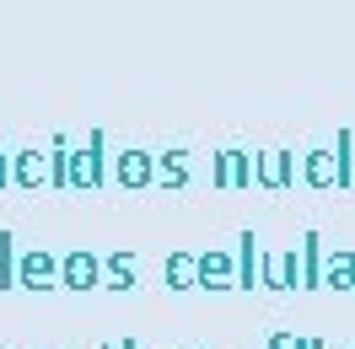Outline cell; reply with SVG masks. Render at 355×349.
<instances>
[{"instance_id": "22", "label": "cell", "mask_w": 355, "mask_h": 349, "mask_svg": "<svg viewBox=\"0 0 355 349\" xmlns=\"http://www.w3.org/2000/svg\"><path fill=\"white\" fill-rule=\"evenodd\" d=\"M296 349H323V339H302V344H296Z\"/></svg>"}, {"instance_id": "18", "label": "cell", "mask_w": 355, "mask_h": 349, "mask_svg": "<svg viewBox=\"0 0 355 349\" xmlns=\"http://www.w3.org/2000/svg\"><path fill=\"white\" fill-rule=\"evenodd\" d=\"M334 161H339V188H350L355 183V134L350 129L334 134Z\"/></svg>"}, {"instance_id": "11", "label": "cell", "mask_w": 355, "mask_h": 349, "mask_svg": "<svg viewBox=\"0 0 355 349\" xmlns=\"http://www.w3.org/2000/svg\"><path fill=\"white\" fill-rule=\"evenodd\" d=\"M162 285L167 290H200V253H167V263H162Z\"/></svg>"}, {"instance_id": "7", "label": "cell", "mask_w": 355, "mask_h": 349, "mask_svg": "<svg viewBox=\"0 0 355 349\" xmlns=\"http://www.w3.org/2000/svg\"><path fill=\"white\" fill-rule=\"evenodd\" d=\"M302 183L307 188H339V161H334V145H312L302 156Z\"/></svg>"}, {"instance_id": "6", "label": "cell", "mask_w": 355, "mask_h": 349, "mask_svg": "<svg viewBox=\"0 0 355 349\" xmlns=\"http://www.w3.org/2000/svg\"><path fill=\"white\" fill-rule=\"evenodd\" d=\"M264 253H259V231H237V290H264Z\"/></svg>"}, {"instance_id": "15", "label": "cell", "mask_w": 355, "mask_h": 349, "mask_svg": "<svg viewBox=\"0 0 355 349\" xmlns=\"http://www.w3.org/2000/svg\"><path fill=\"white\" fill-rule=\"evenodd\" d=\"M156 183H162V188H189V151H183V145H173V151H162L156 156Z\"/></svg>"}, {"instance_id": "9", "label": "cell", "mask_w": 355, "mask_h": 349, "mask_svg": "<svg viewBox=\"0 0 355 349\" xmlns=\"http://www.w3.org/2000/svg\"><path fill=\"white\" fill-rule=\"evenodd\" d=\"M119 183L124 188H151L156 183V156L130 145V151H119Z\"/></svg>"}, {"instance_id": "14", "label": "cell", "mask_w": 355, "mask_h": 349, "mask_svg": "<svg viewBox=\"0 0 355 349\" xmlns=\"http://www.w3.org/2000/svg\"><path fill=\"white\" fill-rule=\"evenodd\" d=\"M11 183H22V188H38V183H49V156L44 151H17L11 156Z\"/></svg>"}, {"instance_id": "12", "label": "cell", "mask_w": 355, "mask_h": 349, "mask_svg": "<svg viewBox=\"0 0 355 349\" xmlns=\"http://www.w3.org/2000/svg\"><path fill=\"white\" fill-rule=\"evenodd\" d=\"M135 280H140V269H135V253L130 247H119V253H108L103 258V290H135Z\"/></svg>"}, {"instance_id": "3", "label": "cell", "mask_w": 355, "mask_h": 349, "mask_svg": "<svg viewBox=\"0 0 355 349\" xmlns=\"http://www.w3.org/2000/svg\"><path fill=\"white\" fill-rule=\"evenodd\" d=\"M60 285V258L44 253V247H33L17 258V290H54Z\"/></svg>"}, {"instance_id": "19", "label": "cell", "mask_w": 355, "mask_h": 349, "mask_svg": "<svg viewBox=\"0 0 355 349\" xmlns=\"http://www.w3.org/2000/svg\"><path fill=\"white\" fill-rule=\"evenodd\" d=\"M17 237L11 231H0V290H17Z\"/></svg>"}, {"instance_id": "5", "label": "cell", "mask_w": 355, "mask_h": 349, "mask_svg": "<svg viewBox=\"0 0 355 349\" xmlns=\"http://www.w3.org/2000/svg\"><path fill=\"white\" fill-rule=\"evenodd\" d=\"M200 290H237V253L205 247L200 253Z\"/></svg>"}, {"instance_id": "23", "label": "cell", "mask_w": 355, "mask_h": 349, "mask_svg": "<svg viewBox=\"0 0 355 349\" xmlns=\"http://www.w3.org/2000/svg\"><path fill=\"white\" fill-rule=\"evenodd\" d=\"M103 349H140V344H135V339H124V344H103Z\"/></svg>"}, {"instance_id": "1", "label": "cell", "mask_w": 355, "mask_h": 349, "mask_svg": "<svg viewBox=\"0 0 355 349\" xmlns=\"http://www.w3.org/2000/svg\"><path fill=\"white\" fill-rule=\"evenodd\" d=\"M103 156H108V134L92 129L87 145H81V151H70V188H103V183H108Z\"/></svg>"}, {"instance_id": "10", "label": "cell", "mask_w": 355, "mask_h": 349, "mask_svg": "<svg viewBox=\"0 0 355 349\" xmlns=\"http://www.w3.org/2000/svg\"><path fill=\"white\" fill-rule=\"evenodd\" d=\"M291 151H253V183L259 188H286L291 183Z\"/></svg>"}, {"instance_id": "13", "label": "cell", "mask_w": 355, "mask_h": 349, "mask_svg": "<svg viewBox=\"0 0 355 349\" xmlns=\"http://www.w3.org/2000/svg\"><path fill=\"white\" fill-rule=\"evenodd\" d=\"M323 285L339 290V296H355V253L350 247H334L329 258H323Z\"/></svg>"}, {"instance_id": "4", "label": "cell", "mask_w": 355, "mask_h": 349, "mask_svg": "<svg viewBox=\"0 0 355 349\" xmlns=\"http://www.w3.org/2000/svg\"><path fill=\"white\" fill-rule=\"evenodd\" d=\"M210 183H216V188H248V183H253V156L243 151V145H221V151H216V167H210Z\"/></svg>"}, {"instance_id": "20", "label": "cell", "mask_w": 355, "mask_h": 349, "mask_svg": "<svg viewBox=\"0 0 355 349\" xmlns=\"http://www.w3.org/2000/svg\"><path fill=\"white\" fill-rule=\"evenodd\" d=\"M296 344H302V339H291V333H269L264 349H296Z\"/></svg>"}, {"instance_id": "16", "label": "cell", "mask_w": 355, "mask_h": 349, "mask_svg": "<svg viewBox=\"0 0 355 349\" xmlns=\"http://www.w3.org/2000/svg\"><path fill=\"white\" fill-rule=\"evenodd\" d=\"M323 237L318 231H307L302 237V290H323Z\"/></svg>"}, {"instance_id": "2", "label": "cell", "mask_w": 355, "mask_h": 349, "mask_svg": "<svg viewBox=\"0 0 355 349\" xmlns=\"http://www.w3.org/2000/svg\"><path fill=\"white\" fill-rule=\"evenodd\" d=\"M60 285H65V290H76V296L103 290V258H97V253H87V247L65 253V258H60Z\"/></svg>"}, {"instance_id": "21", "label": "cell", "mask_w": 355, "mask_h": 349, "mask_svg": "<svg viewBox=\"0 0 355 349\" xmlns=\"http://www.w3.org/2000/svg\"><path fill=\"white\" fill-rule=\"evenodd\" d=\"M6 183H11V156L0 151V188H6Z\"/></svg>"}, {"instance_id": "17", "label": "cell", "mask_w": 355, "mask_h": 349, "mask_svg": "<svg viewBox=\"0 0 355 349\" xmlns=\"http://www.w3.org/2000/svg\"><path fill=\"white\" fill-rule=\"evenodd\" d=\"M49 188H70V134H54L49 145Z\"/></svg>"}, {"instance_id": "8", "label": "cell", "mask_w": 355, "mask_h": 349, "mask_svg": "<svg viewBox=\"0 0 355 349\" xmlns=\"http://www.w3.org/2000/svg\"><path fill=\"white\" fill-rule=\"evenodd\" d=\"M264 290H302V247H286V253H275L264 258Z\"/></svg>"}]
</instances>
